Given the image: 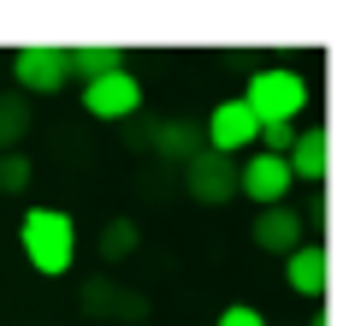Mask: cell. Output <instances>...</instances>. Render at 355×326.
Masks as SVG:
<instances>
[{"label": "cell", "instance_id": "cell-1", "mask_svg": "<svg viewBox=\"0 0 355 326\" xmlns=\"http://www.w3.org/2000/svg\"><path fill=\"white\" fill-rule=\"evenodd\" d=\"M18 243H24L30 267L42 279L71 273V261H77V226H71V213H60V208H30L24 226H18Z\"/></svg>", "mask_w": 355, "mask_h": 326}, {"label": "cell", "instance_id": "cell-2", "mask_svg": "<svg viewBox=\"0 0 355 326\" xmlns=\"http://www.w3.org/2000/svg\"><path fill=\"white\" fill-rule=\"evenodd\" d=\"M243 107H249L254 119H284V125H291V119L308 107L302 72H291V65H266V72H254V77H249V95H243Z\"/></svg>", "mask_w": 355, "mask_h": 326}, {"label": "cell", "instance_id": "cell-3", "mask_svg": "<svg viewBox=\"0 0 355 326\" xmlns=\"http://www.w3.org/2000/svg\"><path fill=\"white\" fill-rule=\"evenodd\" d=\"M77 309L95 314V320H142V314H148V297L130 291V285H119L113 273H95V279L77 285Z\"/></svg>", "mask_w": 355, "mask_h": 326}, {"label": "cell", "instance_id": "cell-4", "mask_svg": "<svg viewBox=\"0 0 355 326\" xmlns=\"http://www.w3.org/2000/svg\"><path fill=\"white\" fill-rule=\"evenodd\" d=\"M184 190H190V202H202V208H225V202L237 196V161L202 149L190 166H184Z\"/></svg>", "mask_w": 355, "mask_h": 326}, {"label": "cell", "instance_id": "cell-5", "mask_svg": "<svg viewBox=\"0 0 355 326\" xmlns=\"http://www.w3.org/2000/svg\"><path fill=\"white\" fill-rule=\"evenodd\" d=\"M71 48H18L12 54V77L18 89H30V95H53V89L71 83V60H65Z\"/></svg>", "mask_w": 355, "mask_h": 326}, {"label": "cell", "instance_id": "cell-6", "mask_svg": "<svg viewBox=\"0 0 355 326\" xmlns=\"http://www.w3.org/2000/svg\"><path fill=\"white\" fill-rule=\"evenodd\" d=\"M142 107V83L130 72H107L83 83V113L89 119H130Z\"/></svg>", "mask_w": 355, "mask_h": 326}, {"label": "cell", "instance_id": "cell-7", "mask_svg": "<svg viewBox=\"0 0 355 326\" xmlns=\"http://www.w3.org/2000/svg\"><path fill=\"white\" fill-rule=\"evenodd\" d=\"M291 190V166L284 154H254L249 166H237V196H249L254 208H279Z\"/></svg>", "mask_w": 355, "mask_h": 326}, {"label": "cell", "instance_id": "cell-8", "mask_svg": "<svg viewBox=\"0 0 355 326\" xmlns=\"http://www.w3.org/2000/svg\"><path fill=\"white\" fill-rule=\"evenodd\" d=\"M254 125H261V119L243 107V95H237V101H219L214 113H207L202 142H207L214 154H237V149H249V142H254Z\"/></svg>", "mask_w": 355, "mask_h": 326}, {"label": "cell", "instance_id": "cell-9", "mask_svg": "<svg viewBox=\"0 0 355 326\" xmlns=\"http://www.w3.org/2000/svg\"><path fill=\"white\" fill-rule=\"evenodd\" d=\"M302 231H308V226H302V213L279 202V208H261V213H254L249 238H254V250H266V255H291L296 243H302Z\"/></svg>", "mask_w": 355, "mask_h": 326}, {"label": "cell", "instance_id": "cell-10", "mask_svg": "<svg viewBox=\"0 0 355 326\" xmlns=\"http://www.w3.org/2000/svg\"><path fill=\"white\" fill-rule=\"evenodd\" d=\"M326 161H331V137H326V125H302V131H296V142L284 149L291 178H308V184H320V178H326Z\"/></svg>", "mask_w": 355, "mask_h": 326}, {"label": "cell", "instance_id": "cell-11", "mask_svg": "<svg viewBox=\"0 0 355 326\" xmlns=\"http://www.w3.org/2000/svg\"><path fill=\"white\" fill-rule=\"evenodd\" d=\"M148 149L160 154V161H172V166H190L196 154L207 149V142H202V131H196V125H184V119H166V125L148 131Z\"/></svg>", "mask_w": 355, "mask_h": 326}, {"label": "cell", "instance_id": "cell-12", "mask_svg": "<svg viewBox=\"0 0 355 326\" xmlns=\"http://www.w3.org/2000/svg\"><path fill=\"white\" fill-rule=\"evenodd\" d=\"M326 250H320V243H296L291 255H284V279H291V291L296 297H320V291H326Z\"/></svg>", "mask_w": 355, "mask_h": 326}, {"label": "cell", "instance_id": "cell-13", "mask_svg": "<svg viewBox=\"0 0 355 326\" xmlns=\"http://www.w3.org/2000/svg\"><path fill=\"white\" fill-rule=\"evenodd\" d=\"M137 243H142V226L130 213H113L101 226V261H125V255H137Z\"/></svg>", "mask_w": 355, "mask_h": 326}, {"label": "cell", "instance_id": "cell-14", "mask_svg": "<svg viewBox=\"0 0 355 326\" xmlns=\"http://www.w3.org/2000/svg\"><path fill=\"white\" fill-rule=\"evenodd\" d=\"M30 137V101L24 95H0V154H12Z\"/></svg>", "mask_w": 355, "mask_h": 326}, {"label": "cell", "instance_id": "cell-15", "mask_svg": "<svg viewBox=\"0 0 355 326\" xmlns=\"http://www.w3.org/2000/svg\"><path fill=\"white\" fill-rule=\"evenodd\" d=\"M65 60H71V72H83V83L89 77H107V72H125V54L119 48H77Z\"/></svg>", "mask_w": 355, "mask_h": 326}, {"label": "cell", "instance_id": "cell-16", "mask_svg": "<svg viewBox=\"0 0 355 326\" xmlns=\"http://www.w3.org/2000/svg\"><path fill=\"white\" fill-rule=\"evenodd\" d=\"M30 178H36V166H30L18 149H12V154H0V196H24Z\"/></svg>", "mask_w": 355, "mask_h": 326}, {"label": "cell", "instance_id": "cell-17", "mask_svg": "<svg viewBox=\"0 0 355 326\" xmlns=\"http://www.w3.org/2000/svg\"><path fill=\"white\" fill-rule=\"evenodd\" d=\"M254 142H266V154H284L296 142V125H284V119H261V125H254Z\"/></svg>", "mask_w": 355, "mask_h": 326}, {"label": "cell", "instance_id": "cell-18", "mask_svg": "<svg viewBox=\"0 0 355 326\" xmlns=\"http://www.w3.org/2000/svg\"><path fill=\"white\" fill-rule=\"evenodd\" d=\"M214 326H266V314L261 309H249V302H231V309H219V320Z\"/></svg>", "mask_w": 355, "mask_h": 326}]
</instances>
